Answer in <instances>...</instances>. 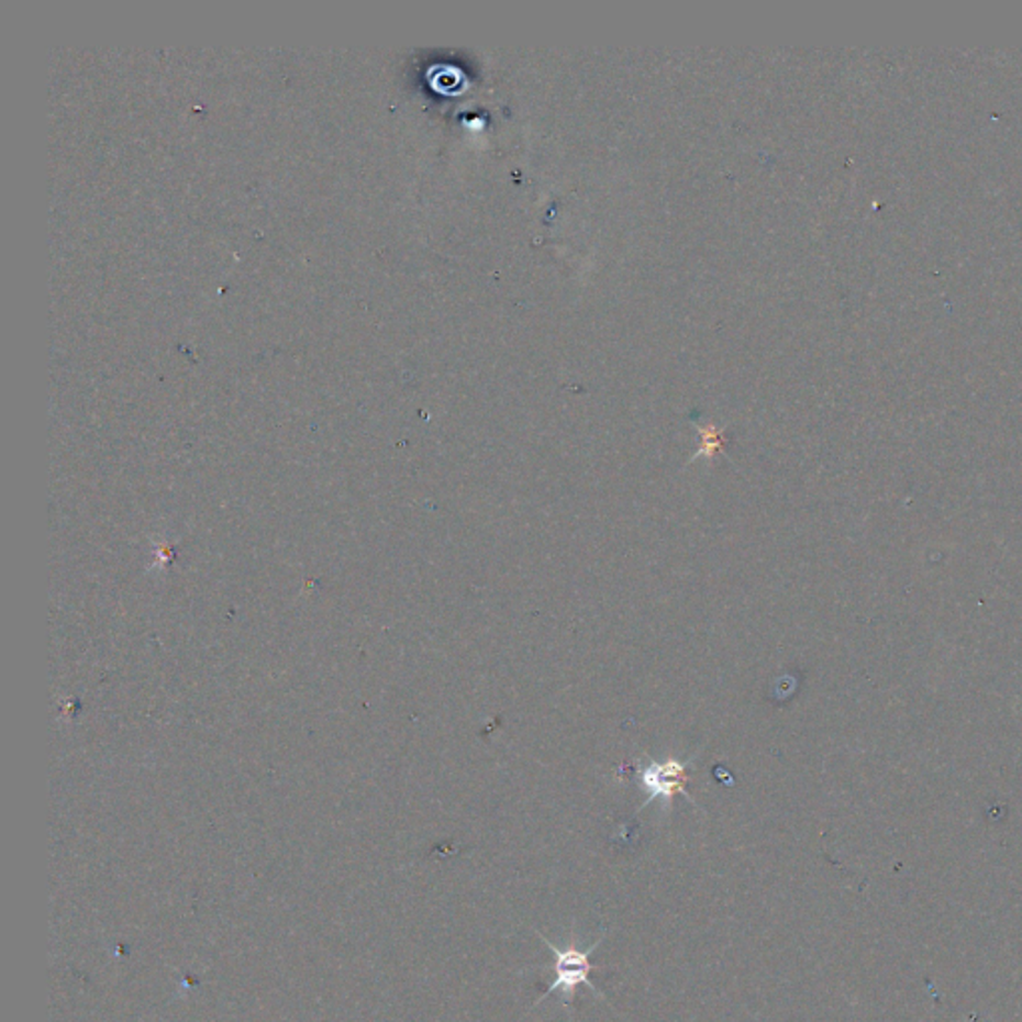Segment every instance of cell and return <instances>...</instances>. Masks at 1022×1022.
<instances>
[{
    "label": "cell",
    "instance_id": "obj_1",
    "mask_svg": "<svg viewBox=\"0 0 1022 1022\" xmlns=\"http://www.w3.org/2000/svg\"><path fill=\"white\" fill-rule=\"evenodd\" d=\"M537 935L542 936L545 946L554 953L555 980L547 987L544 995H542V999L535 1002L533 1007H537V1004L544 1001V999H547L549 995L562 992V1004H564L566 1009H571L574 999H576L577 987H581V985H586L596 997L603 999V992H599L598 987L589 980L591 970L596 968V965L589 960V957H591V953L603 943V936H601L599 941H596L593 945L589 946V948H586V951H581V948H577V946L574 945H569L567 948H559V946H555L549 938H545L542 933H537Z\"/></svg>",
    "mask_w": 1022,
    "mask_h": 1022
},
{
    "label": "cell",
    "instance_id": "obj_2",
    "mask_svg": "<svg viewBox=\"0 0 1022 1022\" xmlns=\"http://www.w3.org/2000/svg\"><path fill=\"white\" fill-rule=\"evenodd\" d=\"M640 779H642L645 793L649 795L645 806L655 799H665L669 803L675 795L684 793L686 789V765L674 762V759L665 763H649V767L643 769Z\"/></svg>",
    "mask_w": 1022,
    "mask_h": 1022
}]
</instances>
